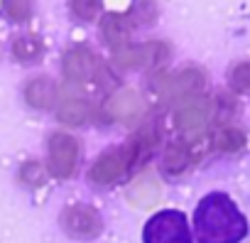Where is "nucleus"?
<instances>
[{"label":"nucleus","mask_w":250,"mask_h":243,"mask_svg":"<svg viewBox=\"0 0 250 243\" xmlns=\"http://www.w3.org/2000/svg\"><path fill=\"white\" fill-rule=\"evenodd\" d=\"M194 233L196 243H240L248 221L228 194L211 192L194 209Z\"/></svg>","instance_id":"obj_1"},{"label":"nucleus","mask_w":250,"mask_h":243,"mask_svg":"<svg viewBox=\"0 0 250 243\" xmlns=\"http://www.w3.org/2000/svg\"><path fill=\"white\" fill-rule=\"evenodd\" d=\"M143 243H194L187 216L177 209L152 214L143 228Z\"/></svg>","instance_id":"obj_2"},{"label":"nucleus","mask_w":250,"mask_h":243,"mask_svg":"<svg viewBox=\"0 0 250 243\" xmlns=\"http://www.w3.org/2000/svg\"><path fill=\"white\" fill-rule=\"evenodd\" d=\"M79 143L66 133H54L49 138V170L59 179H69L76 170Z\"/></svg>","instance_id":"obj_3"},{"label":"nucleus","mask_w":250,"mask_h":243,"mask_svg":"<svg viewBox=\"0 0 250 243\" xmlns=\"http://www.w3.org/2000/svg\"><path fill=\"white\" fill-rule=\"evenodd\" d=\"M133 165V153H130V145L128 148H113V150H105L91 167V179L96 184H110L115 182L125 170Z\"/></svg>","instance_id":"obj_4"},{"label":"nucleus","mask_w":250,"mask_h":243,"mask_svg":"<svg viewBox=\"0 0 250 243\" xmlns=\"http://www.w3.org/2000/svg\"><path fill=\"white\" fill-rule=\"evenodd\" d=\"M64 228L76 238H93L101 231L98 211L86 204H74L64 211Z\"/></svg>","instance_id":"obj_5"},{"label":"nucleus","mask_w":250,"mask_h":243,"mask_svg":"<svg viewBox=\"0 0 250 243\" xmlns=\"http://www.w3.org/2000/svg\"><path fill=\"white\" fill-rule=\"evenodd\" d=\"M96 71H98L96 57L88 49H83V47L71 49L64 57V74L69 79H74V81H88V79L96 76Z\"/></svg>","instance_id":"obj_6"},{"label":"nucleus","mask_w":250,"mask_h":243,"mask_svg":"<svg viewBox=\"0 0 250 243\" xmlns=\"http://www.w3.org/2000/svg\"><path fill=\"white\" fill-rule=\"evenodd\" d=\"M105 110L120 120H133L135 115L143 113V101L138 98V93L133 91H123V93H115L108 98L105 103Z\"/></svg>","instance_id":"obj_7"},{"label":"nucleus","mask_w":250,"mask_h":243,"mask_svg":"<svg viewBox=\"0 0 250 243\" xmlns=\"http://www.w3.org/2000/svg\"><path fill=\"white\" fill-rule=\"evenodd\" d=\"M57 98V84L47 76H40V79H32L27 86H25V101L32 106V108H49Z\"/></svg>","instance_id":"obj_8"},{"label":"nucleus","mask_w":250,"mask_h":243,"mask_svg":"<svg viewBox=\"0 0 250 243\" xmlns=\"http://www.w3.org/2000/svg\"><path fill=\"white\" fill-rule=\"evenodd\" d=\"M208 120V103L206 101H199L194 106H187L177 113V126L184 131V133H199L204 131Z\"/></svg>","instance_id":"obj_9"},{"label":"nucleus","mask_w":250,"mask_h":243,"mask_svg":"<svg viewBox=\"0 0 250 243\" xmlns=\"http://www.w3.org/2000/svg\"><path fill=\"white\" fill-rule=\"evenodd\" d=\"M204 88V74L201 71H194V69H187L182 74H177L172 81H169V96L174 98H182V96H194Z\"/></svg>","instance_id":"obj_10"},{"label":"nucleus","mask_w":250,"mask_h":243,"mask_svg":"<svg viewBox=\"0 0 250 243\" xmlns=\"http://www.w3.org/2000/svg\"><path fill=\"white\" fill-rule=\"evenodd\" d=\"M44 54V42L37 35H22L13 42V57L18 62H37Z\"/></svg>","instance_id":"obj_11"},{"label":"nucleus","mask_w":250,"mask_h":243,"mask_svg":"<svg viewBox=\"0 0 250 243\" xmlns=\"http://www.w3.org/2000/svg\"><path fill=\"white\" fill-rule=\"evenodd\" d=\"M57 118L66 126H81L83 120L88 118V103L86 101H79V98H69L59 106L57 110Z\"/></svg>","instance_id":"obj_12"},{"label":"nucleus","mask_w":250,"mask_h":243,"mask_svg":"<svg viewBox=\"0 0 250 243\" xmlns=\"http://www.w3.org/2000/svg\"><path fill=\"white\" fill-rule=\"evenodd\" d=\"M165 170L169 175H179L187 165H189V150L184 145H169L167 153H165V160H162Z\"/></svg>","instance_id":"obj_13"},{"label":"nucleus","mask_w":250,"mask_h":243,"mask_svg":"<svg viewBox=\"0 0 250 243\" xmlns=\"http://www.w3.org/2000/svg\"><path fill=\"white\" fill-rule=\"evenodd\" d=\"M213 145H216L218 150L235 153V150H240V148L245 145V135H243V131H238V128H223V131L216 135Z\"/></svg>","instance_id":"obj_14"},{"label":"nucleus","mask_w":250,"mask_h":243,"mask_svg":"<svg viewBox=\"0 0 250 243\" xmlns=\"http://www.w3.org/2000/svg\"><path fill=\"white\" fill-rule=\"evenodd\" d=\"M230 88L235 93H245L250 91V62H240L230 69Z\"/></svg>","instance_id":"obj_15"},{"label":"nucleus","mask_w":250,"mask_h":243,"mask_svg":"<svg viewBox=\"0 0 250 243\" xmlns=\"http://www.w3.org/2000/svg\"><path fill=\"white\" fill-rule=\"evenodd\" d=\"M3 8L15 22H25L32 15V3L30 0H3Z\"/></svg>","instance_id":"obj_16"},{"label":"nucleus","mask_w":250,"mask_h":243,"mask_svg":"<svg viewBox=\"0 0 250 243\" xmlns=\"http://www.w3.org/2000/svg\"><path fill=\"white\" fill-rule=\"evenodd\" d=\"M71 10L81 20H96L98 15V0H71Z\"/></svg>","instance_id":"obj_17"},{"label":"nucleus","mask_w":250,"mask_h":243,"mask_svg":"<svg viewBox=\"0 0 250 243\" xmlns=\"http://www.w3.org/2000/svg\"><path fill=\"white\" fill-rule=\"evenodd\" d=\"M103 30H105V35H108V40L110 42H115V40H123L125 37V18L123 15H108V20L103 22Z\"/></svg>","instance_id":"obj_18"},{"label":"nucleus","mask_w":250,"mask_h":243,"mask_svg":"<svg viewBox=\"0 0 250 243\" xmlns=\"http://www.w3.org/2000/svg\"><path fill=\"white\" fill-rule=\"evenodd\" d=\"M20 179L27 182V184H42V179H44V175H42V165H40V162H27V165H22V170H20Z\"/></svg>","instance_id":"obj_19"}]
</instances>
